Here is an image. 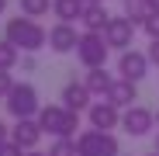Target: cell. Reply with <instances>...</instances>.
Masks as SVG:
<instances>
[{
	"instance_id": "9a60e30c",
	"label": "cell",
	"mask_w": 159,
	"mask_h": 156,
	"mask_svg": "<svg viewBox=\"0 0 159 156\" xmlns=\"http://www.w3.org/2000/svg\"><path fill=\"white\" fill-rule=\"evenodd\" d=\"M83 83H87V90H90L93 97H107V90L114 87V76L100 66V69H87V80H83Z\"/></svg>"
},
{
	"instance_id": "30bf717a",
	"label": "cell",
	"mask_w": 159,
	"mask_h": 156,
	"mask_svg": "<svg viewBox=\"0 0 159 156\" xmlns=\"http://www.w3.org/2000/svg\"><path fill=\"white\" fill-rule=\"evenodd\" d=\"M76 45H80V35H76L73 24L59 21V24H52V28H48V49H52V52L66 56V52H76Z\"/></svg>"
},
{
	"instance_id": "f1b7e54d",
	"label": "cell",
	"mask_w": 159,
	"mask_h": 156,
	"mask_svg": "<svg viewBox=\"0 0 159 156\" xmlns=\"http://www.w3.org/2000/svg\"><path fill=\"white\" fill-rule=\"evenodd\" d=\"M83 4H104V0H83Z\"/></svg>"
},
{
	"instance_id": "1f68e13d",
	"label": "cell",
	"mask_w": 159,
	"mask_h": 156,
	"mask_svg": "<svg viewBox=\"0 0 159 156\" xmlns=\"http://www.w3.org/2000/svg\"><path fill=\"white\" fill-rule=\"evenodd\" d=\"M152 156H159V153H152Z\"/></svg>"
},
{
	"instance_id": "d6986e66",
	"label": "cell",
	"mask_w": 159,
	"mask_h": 156,
	"mask_svg": "<svg viewBox=\"0 0 159 156\" xmlns=\"http://www.w3.org/2000/svg\"><path fill=\"white\" fill-rule=\"evenodd\" d=\"M17 59H21V49L11 45L7 38H0V69H14Z\"/></svg>"
},
{
	"instance_id": "83f0119b",
	"label": "cell",
	"mask_w": 159,
	"mask_h": 156,
	"mask_svg": "<svg viewBox=\"0 0 159 156\" xmlns=\"http://www.w3.org/2000/svg\"><path fill=\"white\" fill-rule=\"evenodd\" d=\"M4 11H7V0H0V14H4Z\"/></svg>"
},
{
	"instance_id": "603a6c76",
	"label": "cell",
	"mask_w": 159,
	"mask_h": 156,
	"mask_svg": "<svg viewBox=\"0 0 159 156\" xmlns=\"http://www.w3.org/2000/svg\"><path fill=\"white\" fill-rule=\"evenodd\" d=\"M0 156H24V149L14 139H7V142H0Z\"/></svg>"
},
{
	"instance_id": "5b68a950",
	"label": "cell",
	"mask_w": 159,
	"mask_h": 156,
	"mask_svg": "<svg viewBox=\"0 0 159 156\" xmlns=\"http://www.w3.org/2000/svg\"><path fill=\"white\" fill-rule=\"evenodd\" d=\"M7 111H11V118H38V111H42V104H38V90L31 87V83H14V90L7 94Z\"/></svg>"
},
{
	"instance_id": "4fadbf2b",
	"label": "cell",
	"mask_w": 159,
	"mask_h": 156,
	"mask_svg": "<svg viewBox=\"0 0 159 156\" xmlns=\"http://www.w3.org/2000/svg\"><path fill=\"white\" fill-rule=\"evenodd\" d=\"M107 101L114 104V108H131V104L139 101V83H131V80H114V87L107 90Z\"/></svg>"
},
{
	"instance_id": "52a82bcc",
	"label": "cell",
	"mask_w": 159,
	"mask_h": 156,
	"mask_svg": "<svg viewBox=\"0 0 159 156\" xmlns=\"http://www.w3.org/2000/svg\"><path fill=\"white\" fill-rule=\"evenodd\" d=\"M149 66H152L149 56L139 52V49H128V52L118 56V76H121V80H131V83L145 80V76H149Z\"/></svg>"
},
{
	"instance_id": "8fae6325",
	"label": "cell",
	"mask_w": 159,
	"mask_h": 156,
	"mask_svg": "<svg viewBox=\"0 0 159 156\" xmlns=\"http://www.w3.org/2000/svg\"><path fill=\"white\" fill-rule=\"evenodd\" d=\"M45 132H42V125H38V118H21L14 128H11V139L24 149V153H31L35 146H38V139H42Z\"/></svg>"
},
{
	"instance_id": "5bb4252c",
	"label": "cell",
	"mask_w": 159,
	"mask_h": 156,
	"mask_svg": "<svg viewBox=\"0 0 159 156\" xmlns=\"http://www.w3.org/2000/svg\"><path fill=\"white\" fill-rule=\"evenodd\" d=\"M80 24H83V31H100V35H104V31H107V24H111V14H107L104 4H87Z\"/></svg>"
},
{
	"instance_id": "ba28073f",
	"label": "cell",
	"mask_w": 159,
	"mask_h": 156,
	"mask_svg": "<svg viewBox=\"0 0 159 156\" xmlns=\"http://www.w3.org/2000/svg\"><path fill=\"white\" fill-rule=\"evenodd\" d=\"M90 118V128H100V132H111V128H121V108L104 97V101H93V108L87 111Z\"/></svg>"
},
{
	"instance_id": "7c38bea8",
	"label": "cell",
	"mask_w": 159,
	"mask_h": 156,
	"mask_svg": "<svg viewBox=\"0 0 159 156\" xmlns=\"http://www.w3.org/2000/svg\"><path fill=\"white\" fill-rule=\"evenodd\" d=\"M62 108H69V111H90L93 108V94L87 90V83L69 80L62 87Z\"/></svg>"
},
{
	"instance_id": "cb8c5ba5",
	"label": "cell",
	"mask_w": 159,
	"mask_h": 156,
	"mask_svg": "<svg viewBox=\"0 0 159 156\" xmlns=\"http://www.w3.org/2000/svg\"><path fill=\"white\" fill-rule=\"evenodd\" d=\"M145 56H149V63H152V66H159V38L149 45V52H145Z\"/></svg>"
},
{
	"instance_id": "7402d4cb",
	"label": "cell",
	"mask_w": 159,
	"mask_h": 156,
	"mask_svg": "<svg viewBox=\"0 0 159 156\" xmlns=\"http://www.w3.org/2000/svg\"><path fill=\"white\" fill-rule=\"evenodd\" d=\"M14 90V80H11V69H0V97L7 101V94Z\"/></svg>"
},
{
	"instance_id": "484cf974",
	"label": "cell",
	"mask_w": 159,
	"mask_h": 156,
	"mask_svg": "<svg viewBox=\"0 0 159 156\" xmlns=\"http://www.w3.org/2000/svg\"><path fill=\"white\" fill-rule=\"evenodd\" d=\"M149 11H159V0H149Z\"/></svg>"
},
{
	"instance_id": "277c9868",
	"label": "cell",
	"mask_w": 159,
	"mask_h": 156,
	"mask_svg": "<svg viewBox=\"0 0 159 156\" xmlns=\"http://www.w3.org/2000/svg\"><path fill=\"white\" fill-rule=\"evenodd\" d=\"M107 52H111V45H107V38H104L100 31H83L80 35L76 59L83 63L87 69H100L104 63H107Z\"/></svg>"
},
{
	"instance_id": "3957f363",
	"label": "cell",
	"mask_w": 159,
	"mask_h": 156,
	"mask_svg": "<svg viewBox=\"0 0 159 156\" xmlns=\"http://www.w3.org/2000/svg\"><path fill=\"white\" fill-rule=\"evenodd\" d=\"M76 153L80 156H121V142L114 132H100V128H83L76 135Z\"/></svg>"
},
{
	"instance_id": "44dd1931",
	"label": "cell",
	"mask_w": 159,
	"mask_h": 156,
	"mask_svg": "<svg viewBox=\"0 0 159 156\" xmlns=\"http://www.w3.org/2000/svg\"><path fill=\"white\" fill-rule=\"evenodd\" d=\"M142 31H145V35H149L152 42L159 38V11H152V14L145 17V24H142Z\"/></svg>"
},
{
	"instance_id": "ffe728a7",
	"label": "cell",
	"mask_w": 159,
	"mask_h": 156,
	"mask_svg": "<svg viewBox=\"0 0 159 156\" xmlns=\"http://www.w3.org/2000/svg\"><path fill=\"white\" fill-rule=\"evenodd\" d=\"M48 156H80L76 153V139H56L48 149Z\"/></svg>"
},
{
	"instance_id": "ac0fdd59",
	"label": "cell",
	"mask_w": 159,
	"mask_h": 156,
	"mask_svg": "<svg viewBox=\"0 0 159 156\" xmlns=\"http://www.w3.org/2000/svg\"><path fill=\"white\" fill-rule=\"evenodd\" d=\"M17 4H21V14L24 17H45L48 11H52V4H56V0H17Z\"/></svg>"
},
{
	"instance_id": "8992f818",
	"label": "cell",
	"mask_w": 159,
	"mask_h": 156,
	"mask_svg": "<svg viewBox=\"0 0 159 156\" xmlns=\"http://www.w3.org/2000/svg\"><path fill=\"white\" fill-rule=\"evenodd\" d=\"M121 128H125L131 139H142V135H149L152 128H156V111L142 108V104H131V108L121 111Z\"/></svg>"
},
{
	"instance_id": "d4e9b609",
	"label": "cell",
	"mask_w": 159,
	"mask_h": 156,
	"mask_svg": "<svg viewBox=\"0 0 159 156\" xmlns=\"http://www.w3.org/2000/svg\"><path fill=\"white\" fill-rule=\"evenodd\" d=\"M7 139H11V128H7L4 121H0V142H7Z\"/></svg>"
},
{
	"instance_id": "9c48e42d",
	"label": "cell",
	"mask_w": 159,
	"mask_h": 156,
	"mask_svg": "<svg viewBox=\"0 0 159 156\" xmlns=\"http://www.w3.org/2000/svg\"><path fill=\"white\" fill-rule=\"evenodd\" d=\"M135 28L139 24L131 21V17H111V24H107V31H104V38H107V45L111 49H121V52H128L131 49V38H135Z\"/></svg>"
},
{
	"instance_id": "7a4b0ae2",
	"label": "cell",
	"mask_w": 159,
	"mask_h": 156,
	"mask_svg": "<svg viewBox=\"0 0 159 156\" xmlns=\"http://www.w3.org/2000/svg\"><path fill=\"white\" fill-rule=\"evenodd\" d=\"M38 125H42V132L56 135V139H73L80 128V111H69L62 104H48L38 111Z\"/></svg>"
},
{
	"instance_id": "6da1fadb",
	"label": "cell",
	"mask_w": 159,
	"mask_h": 156,
	"mask_svg": "<svg viewBox=\"0 0 159 156\" xmlns=\"http://www.w3.org/2000/svg\"><path fill=\"white\" fill-rule=\"evenodd\" d=\"M4 38L11 45H17L21 52H28V56H35L38 49L48 45V31L42 28L35 17H11L7 28H4Z\"/></svg>"
},
{
	"instance_id": "2e32d148",
	"label": "cell",
	"mask_w": 159,
	"mask_h": 156,
	"mask_svg": "<svg viewBox=\"0 0 159 156\" xmlns=\"http://www.w3.org/2000/svg\"><path fill=\"white\" fill-rule=\"evenodd\" d=\"M83 11H87L83 0H56V4H52V14H56L59 21H66V24L80 21V17H83Z\"/></svg>"
},
{
	"instance_id": "f546056e",
	"label": "cell",
	"mask_w": 159,
	"mask_h": 156,
	"mask_svg": "<svg viewBox=\"0 0 159 156\" xmlns=\"http://www.w3.org/2000/svg\"><path fill=\"white\" fill-rule=\"evenodd\" d=\"M156 153H159V132H156Z\"/></svg>"
},
{
	"instance_id": "4316f807",
	"label": "cell",
	"mask_w": 159,
	"mask_h": 156,
	"mask_svg": "<svg viewBox=\"0 0 159 156\" xmlns=\"http://www.w3.org/2000/svg\"><path fill=\"white\" fill-rule=\"evenodd\" d=\"M24 156H48V153H38V149H31V153H24Z\"/></svg>"
},
{
	"instance_id": "e0dca14e",
	"label": "cell",
	"mask_w": 159,
	"mask_h": 156,
	"mask_svg": "<svg viewBox=\"0 0 159 156\" xmlns=\"http://www.w3.org/2000/svg\"><path fill=\"white\" fill-rule=\"evenodd\" d=\"M121 11H125V17H131L135 24H145V17L152 14L149 11V0H121Z\"/></svg>"
},
{
	"instance_id": "4dcf8cb0",
	"label": "cell",
	"mask_w": 159,
	"mask_h": 156,
	"mask_svg": "<svg viewBox=\"0 0 159 156\" xmlns=\"http://www.w3.org/2000/svg\"><path fill=\"white\" fill-rule=\"evenodd\" d=\"M156 125H159V108H156Z\"/></svg>"
}]
</instances>
